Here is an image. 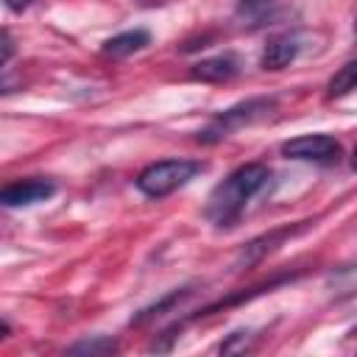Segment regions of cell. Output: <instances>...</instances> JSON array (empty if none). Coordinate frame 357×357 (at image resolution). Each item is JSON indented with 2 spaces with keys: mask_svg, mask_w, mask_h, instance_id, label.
I'll return each mask as SVG.
<instances>
[{
  "mask_svg": "<svg viewBox=\"0 0 357 357\" xmlns=\"http://www.w3.org/2000/svg\"><path fill=\"white\" fill-rule=\"evenodd\" d=\"M271 167L262 162H248L234 167L220 184H215V190L206 198L204 215L215 229H229L240 220V215L245 212V206L251 204V198H257L268 184H271Z\"/></svg>",
  "mask_w": 357,
  "mask_h": 357,
  "instance_id": "1",
  "label": "cell"
},
{
  "mask_svg": "<svg viewBox=\"0 0 357 357\" xmlns=\"http://www.w3.org/2000/svg\"><path fill=\"white\" fill-rule=\"evenodd\" d=\"M276 106H279V100H276L273 95L245 98V100H240V103H234V106L218 112V114L195 134V139L204 142V145H215V142L231 137L234 131H240V128H245V126H254V123L268 120V117L276 112Z\"/></svg>",
  "mask_w": 357,
  "mask_h": 357,
  "instance_id": "2",
  "label": "cell"
},
{
  "mask_svg": "<svg viewBox=\"0 0 357 357\" xmlns=\"http://www.w3.org/2000/svg\"><path fill=\"white\" fill-rule=\"evenodd\" d=\"M204 162L198 159H162L139 170L137 176V190L148 198H165L181 187H187L198 173H204Z\"/></svg>",
  "mask_w": 357,
  "mask_h": 357,
  "instance_id": "3",
  "label": "cell"
},
{
  "mask_svg": "<svg viewBox=\"0 0 357 357\" xmlns=\"http://www.w3.org/2000/svg\"><path fill=\"white\" fill-rule=\"evenodd\" d=\"M343 153V145L332 134H301L293 139L282 142V156L296 159V162H318V165H332Z\"/></svg>",
  "mask_w": 357,
  "mask_h": 357,
  "instance_id": "4",
  "label": "cell"
},
{
  "mask_svg": "<svg viewBox=\"0 0 357 357\" xmlns=\"http://www.w3.org/2000/svg\"><path fill=\"white\" fill-rule=\"evenodd\" d=\"M59 184L53 178L45 176H31V178H17L0 187V206L6 209H22V206H33L42 201H50L56 195Z\"/></svg>",
  "mask_w": 357,
  "mask_h": 357,
  "instance_id": "5",
  "label": "cell"
},
{
  "mask_svg": "<svg viewBox=\"0 0 357 357\" xmlns=\"http://www.w3.org/2000/svg\"><path fill=\"white\" fill-rule=\"evenodd\" d=\"M237 73H240V59L234 53H218L190 67V78L201 84H223V81H231Z\"/></svg>",
  "mask_w": 357,
  "mask_h": 357,
  "instance_id": "6",
  "label": "cell"
},
{
  "mask_svg": "<svg viewBox=\"0 0 357 357\" xmlns=\"http://www.w3.org/2000/svg\"><path fill=\"white\" fill-rule=\"evenodd\" d=\"M304 229H310V220H301V223H296V226H284V229H276V231H268V234L251 240V243L240 251V257H237V268H245V265L259 262L265 254L276 251L287 237H293V234H298V231H304Z\"/></svg>",
  "mask_w": 357,
  "mask_h": 357,
  "instance_id": "7",
  "label": "cell"
},
{
  "mask_svg": "<svg viewBox=\"0 0 357 357\" xmlns=\"http://www.w3.org/2000/svg\"><path fill=\"white\" fill-rule=\"evenodd\" d=\"M298 50H301L298 36H293V33L273 36L262 50V70H284L290 61H296Z\"/></svg>",
  "mask_w": 357,
  "mask_h": 357,
  "instance_id": "8",
  "label": "cell"
},
{
  "mask_svg": "<svg viewBox=\"0 0 357 357\" xmlns=\"http://www.w3.org/2000/svg\"><path fill=\"white\" fill-rule=\"evenodd\" d=\"M151 45V33L145 28H131V31H123V33H114L103 42L100 53L103 56H112V59H126L131 53H139Z\"/></svg>",
  "mask_w": 357,
  "mask_h": 357,
  "instance_id": "9",
  "label": "cell"
},
{
  "mask_svg": "<svg viewBox=\"0 0 357 357\" xmlns=\"http://www.w3.org/2000/svg\"><path fill=\"white\" fill-rule=\"evenodd\" d=\"M192 293H195L192 287H176V290H170L167 296H162V298H159V301H153L151 307L139 310V312L131 318V326H142V324H148V321H153V318H159V315L170 312L173 307H178L181 301H187Z\"/></svg>",
  "mask_w": 357,
  "mask_h": 357,
  "instance_id": "10",
  "label": "cell"
},
{
  "mask_svg": "<svg viewBox=\"0 0 357 357\" xmlns=\"http://www.w3.org/2000/svg\"><path fill=\"white\" fill-rule=\"evenodd\" d=\"M120 346H117V340L114 337H109V335H95V337H84V340H75L73 346H67V354H98V357H103V354H114Z\"/></svg>",
  "mask_w": 357,
  "mask_h": 357,
  "instance_id": "11",
  "label": "cell"
},
{
  "mask_svg": "<svg viewBox=\"0 0 357 357\" xmlns=\"http://www.w3.org/2000/svg\"><path fill=\"white\" fill-rule=\"evenodd\" d=\"M354 61H346L332 78H329V86H326V95L329 98H343V95H349L351 89H354Z\"/></svg>",
  "mask_w": 357,
  "mask_h": 357,
  "instance_id": "12",
  "label": "cell"
},
{
  "mask_svg": "<svg viewBox=\"0 0 357 357\" xmlns=\"http://www.w3.org/2000/svg\"><path fill=\"white\" fill-rule=\"evenodd\" d=\"M248 340H251V332H248V329L231 332V335H229V340H223V343L218 346V351H223V354H231V351H245V349H248Z\"/></svg>",
  "mask_w": 357,
  "mask_h": 357,
  "instance_id": "13",
  "label": "cell"
},
{
  "mask_svg": "<svg viewBox=\"0 0 357 357\" xmlns=\"http://www.w3.org/2000/svg\"><path fill=\"white\" fill-rule=\"evenodd\" d=\"M11 56H14V36L6 28H0V67L8 64Z\"/></svg>",
  "mask_w": 357,
  "mask_h": 357,
  "instance_id": "14",
  "label": "cell"
},
{
  "mask_svg": "<svg viewBox=\"0 0 357 357\" xmlns=\"http://www.w3.org/2000/svg\"><path fill=\"white\" fill-rule=\"evenodd\" d=\"M273 0H237V6L243 8V11H262V8H268Z\"/></svg>",
  "mask_w": 357,
  "mask_h": 357,
  "instance_id": "15",
  "label": "cell"
},
{
  "mask_svg": "<svg viewBox=\"0 0 357 357\" xmlns=\"http://www.w3.org/2000/svg\"><path fill=\"white\" fill-rule=\"evenodd\" d=\"M33 0H6V6L11 8V11H22V8H28Z\"/></svg>",
  "mask_w": 357,
  "mask_h": 357,
  "instance_id": "16",
  "label": "cell"
},
{
  "mask_svg": "<svg viewBox=\"0 0 357 357\" xmlns=\"http://www.w3.org/2000/svg\"><path fill=\"white\" fill-rule=\"evenodd\" d=\"M6 337H11V326H8V324L0 318V340H6Z\"/></svg>",
  "mask_w": 357,
  "mask_h": 357,
  "instance_id": "17",
  "label": "cell"
}]
</instances>
